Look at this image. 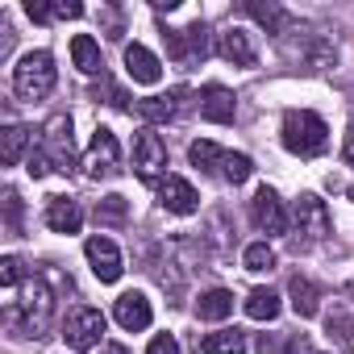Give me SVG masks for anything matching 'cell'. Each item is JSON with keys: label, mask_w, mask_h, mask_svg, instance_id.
Instances as JSON below:
<instances>
[{"label": "cell", "mask_w": 354, "mask_h": 354, "mask_svg": "<svg viewBox=\"0 0 354 354\" xmlns=\"http://www.w3.org/2000/svg\"><path fill=\"white\" fill-rule=\"evenodd\" d=\"M50 317H55V292L46 288V279L30 275L5 308V329L13 337H46Z\"/></svg>", "instance_id": "6da1fadb"}, {"label": "cell", "mask_w": 354, "mask_h": 354, "mask_svg": "<svg viewBox=\"0 0 354 354\" xmlns=\"http://www.w3.org/2000/svg\"><path fill=\"white\" fill-rule=\"evenodd\" d=\"M188 158H192V167H201L205 175H217V180H225V184H246L254 175L250 154H234V150H225L217 142H192Z\"/></svg>", "instance_id": "7a4b0ae2"}, {"label": "cell", "mask_w": 354, "mask_h": 354, "mask_svg": "<svg viewBox=\"0 0 354 354\" xmlns=\"http://www.w3.org/2000/svg\"><path fill=\"white\" fill-rule=\"evenodd\" d=\"M283 146L296 158H317L329 146V125L308 109H288L283 113Z\"/></svg>", "instance_id": "3957f363"}, {"label": "cell", "mask_w": 354, "mask_h": 354, "mask_svg": "<svg viewBox=\"0 0 354 354\" xmlns=\"http://www.w3.org/2000/svg\"><path fill=\"white\" fill-rule=\"evenodd\" d=\"M55 80H59V71H55V55H50V50H30V55H21V63L13 67V92H17L21 100H42V96H50V92H55Z\"/></svg>", "instance_id": "277c9868"}, {"label": "cell", "mask_w": 354, "mask_h": 354, "mask_svg": "<svg viewBox=\"0 0 354 354\" xmlns=\"http://www.w3.org/2000/svg\"><path fill=\"white\" fill-rule=\"evenodd\" d=\"M329 230H333V221H329L325 201L313 196V192H304V196L292 205V242H296V250H308V246L325 242Z\"/></svg>", "instance_id": "5b68a950"}, {"label": "cell", "mask_w": 354, "mask_h": 354, "mask_svg": "<svg viewBox=\"0 0 354 354\" xmlns=\"http://www.w3.org/2000/svg\"><path fill=\"white\" fill-rule=\"evenodd\" d=\"M162 42H167V59L175 67H196L209 55V30H205V21H192L184 30H167Z\"/></svg>", "instance_id": "8992f818"}, {"label": "cell", "mask_w": 354, "mask_h": 354, "mask_svg": "<svg viewBox=\"0 0 354 354\" xmlns=\"http://www.w3.org/2000/svg\"><path fill=\"white\" fill-rule=\"evenodd\" d=\"M133 171L142 184H154V188L167 180V142L154 129H142L133 138Z\"/></svg>", "instance_id": "52a82bcc"}, {"label": "cell", "mask_w": 354, "mask_h": 354, "mask_svg": "<svg viewBox=\"0 0 354 354\" xmlns=\"http://www.w3.org/2000/svg\"><path fill=\"white\" fill-rule=\"evenodd\" d=\"M84 171L88 180H113V175L121 171V146H117V133L113 129H96L88 150H84Z\"/></svg>", "instance_id": "ba28073f"}, {"label": "cell", "mask_w": 354, "mask_h": 354, "mask_svg": "<svg viewBox=\"0 0 354 354\" xmlns=\"http://www.w3.org/2000/svg\"><path fill=\"white\" fill-rule=\"evenodd\" d=\"M42 150H46V158H50L55 171H71L75 167V133H71V117L67 113H59V117L46 121Z\"/></svg>", "instance_id": "9c48e42d"}, {"label": "cell", "mask_w": 354, "mask_h": 354, "mask_svg": "<svg viewBox=\"0 0 354 354\" xmlns=\"http://www.w3.org/2000/svg\"><path fill=\"white\" fill-rule=\"evenodd\" d=\"M59 337H63L71 350H96L100 337H104V313H100V308H75V313H67Z\"/></svg>", "instance_id": "30bf717a"}, {"label": "cell", "mask_w": 354, "mask_h": 354, "mask_svg": "<svg viewBox=\"0 0 354 354\" xmlns=\"http://www.w3.org/2000/svg\"><path fill=\"white\" fill-rule=\"evenodd\" d=\"M250 221H254V230L267 234V238H279V234L292 230L288 209H283V201H279L271 188H259V192H254V201H250Z\"/></svg>", "instance_id": "8fae6325"}, {"label": "cell", "mask_w": 354, "mask_h": 354, "mask_svg": "<svg viewBox=\"0 0 354 354\" xmlns=\"http://www.w3.org/2000/svg\"><path fill=\"white\" fill-rule=\"evenodd\" d=\"M84 254H88L92 275H96L100 283H117V279H121L125 263H121V250H117V242H113V238H100V234H96V238H88Z\"/></svg>", "instance_id": "7c38bea8"}, {"label": "cell", "mask_w": 354, "mask_h": 354, "mask_svg": "<svg viewBox=\"0 0 354 354\" xmlns=\"http://www.w3.org/2000/svg\"><path fill=\"white\" fill-rule=\"evenodd\" d=\"M217 55L234 67H254L259 63V46H254V34L242 30V26H230L217 34Z\"/></svg>", "instance_id": "4fadbf2b"}, {"label": "cell", "mask_w": 354, "mask_h": 354, "mask_svg": "<svg viewBox=\"0 0 354 354\" xmlns=\"http://www.w3.org/2000/svg\"><path fill=\"white\" fill-rule=\"evenodd\" d=\"M158 205L167 213H175V217H192L201 209V196H196V188L184 180V175H167V180L158 184Z\"/></svg>", "instance_id": "5bb4252c"}, {"label": "cell", "mask_w": 354, "mask_h": 354, "mask_svg": "<svg viewBox=\"0 0 354 354\" xmlns=\"http://www.w3.org/2000/svg\"><path fill=\"white\" fill-rule=\"evenodd\" d=\"M113 317H117V325H121V329L142 333V329H150L154 308H150V300H146L142 292H121V296L113 300Z\"/></svg>", "instance_id": "9a60e30c"}, {"label": "cell", "mask_w": 354, "mask_h": 354, "mask_svg": "<svg viewBox=\"0 0 354 354\" xmlns=\"http://www.w3.org/2000/svg\"><path fill=\"white\" fill-rule=\"evenodd\" d=\"M184 100H188V88H171L167 96H146V100H138V117L150 125H167V121L180 117Z\"/></svg>", "instance_id": "2e32d148"}, {"label": "cell", "mask_w": 354, "mask_h": 354, "mask_svg": "<svg viewBox=\"0 0 354 354\" xmlns=\"http://www.w3.org/2000/svg\"><path fill=\"white\" fill-rule=\"evenodd\" d=\"M234 113H238V100H234L230 88L209 84V88L201 92V117H205V121H213V125H230Z\"/></svg>", "instance_id": "e0dca14e"}, {"label": "cell", "mask_w": 354, "mask_h": 354, "mask_svg": "<svg viewBox=\"0 0 354 354\" xmlns=\"http://www.w3.org/2000/svg\"><path fill=\"white\" fill-rule=\"evenodd\" d=\"M125 71H129V80H133V84H146V88H154V84L162 80V63H158L142 42L125 46Z\"/></svg>", "instance_id": "ac0fdd59"}, {"label": "cell", "mask_w": 354, "mask_h": 354, "mask_svg": "<svg viewBox=\"0 0 354 354\" xmlns=\"http://www.w3.org/2000/svg\"><path fill=\"white\" fill-rule=\"evenodd\" d=\"M46 225H50L55 234H80V225H84L80 201H71V196H50V201H46Z\"/></svg>", "instance_id": "d6986e66"}, {"label": "cell", "mask_w": 354, "mask_h": 354, "mask_svg": "<svg viewBox=\"0 0 354 354\" xmlns=\"http://www.w3.org/2000/svg\"><path fill=\"white\" fill-rule=\"evenodd\" d=\"M30 142H34V129H30V125H5V129H0V162H5V167H17L21 158H30V154H26Z\"/></svg>", "instance_id": "ffe728a7"}, {"label": "cell", "mask_w": 354, "mask_h": 354, "mask_svg": "<svg viewBox=\"0 0 354 354\" xmlns=\"http://www.w3.org/2000/svg\"><path fill=\"white\" fill-rule=\"evenodd\" d=\"M71 63H75L84 75H104V59H100V46H96L88 34H75V38H71Z\"/></svg>", "instance_id": "44dd1931"}, {"label": "cell", "mask_w": 354, "mask_h": 354, "mask_svg": "<svg viewBox=\"0 0 354 354\" xmlns=\"http://www.w3.org/2000/svg\"><path fill=\"white\" fill-rule=\"evenodd\" d=\"M288 296H292L296 317H317V313H321V292H317L304 275H292V279H288Z\"/></svg>", "instance_id": "7402d4cb"}, {"label": "cell", "mask_w": 354, "mask_h": 354, "mask_svg": "<svg viewBox=\"0 0 354 354\" xmlns=\"http://www.w3.org/2000/svg\"><path fill=\"white\" fill-rule=\"evenodd\" d=\"M196 346H201V354H246V333L242 329H217V333H205Z\"/></svg>", "instance_id": "603a6c76"}, {"label": "cell", "mask_w": 354, "mask_h": 354, "mask_svg": "<svg viewBox=\"0 0 354 354\" xmlns=\"http://www.w3.org/2000/svg\"><path fill=\"white\" fill-rule=\"evenodd\" d=\"M230 313H234V292H225V288H209L196 300V317L201 321H225Z\"/></svg>", "instance_id": "cb8c5ba5"}, {"label": "cell", "mask_w": 354, "mask_h": 354, "mask_svg": "<svg viewBox=\"0 0 354 354\" xmlns=\"http://www.w3.org/2000/svg\"><path fill=\"white\" fill-rule=\"evenodd\" d=\"M325 333H329L342 350L354 354V313H346V308H329V313H325Z\"/></svg>", "instance_id": "d4e9b609"}, {"label": "cell", "mask_w": 354, "mask_h": 354, "mask_svg": "<svg viewBox=\"0 0 354 354\" xmlns=\"http://www.w3.org/2000/svg\"><path fill=\"white\" fill-rule=\"evenodd\" d=\"M30 21H67V17H84V5H75V0H55V5H26Z\"/></svg>", "instance_id": "484cf974"}, {"label": "cell", "mask_w": 354, "mask_h": 354, "mask_svg": "<svg viewBox=\"0 0 354 354\" xmlns=\"http://www.w3.org/2000/svg\"><path fill=\"white\" fill-rule=\"evenodd\" d=\"M246 317H250V321H275V317H279V296H275L271 288H254V292L246 296Z\"/></svg>", "instance_id": "4316f807"}, {"label": "cell", "mask_w": 354, "mask_h": 354, "mask_svg": "<svg viewBox=\"0 0 354 354\" xmlns=\"http://www.w3.org/2000/svg\"><path fill=\"white\" fill-rule=\"evenodd\" d=\"M246 13H250L267 34H279V30H283V21H288V17H283V9H279V5H271V0H267V5H263V0H250Z\"/></svg>", "instance_id": "83f0119b"}, {"label": "cell", "mask_w": 354, "mask_h": 354, "mask_svg": "<svg viewBox=\"0 0 354 354\" xmlns=\"http://www.w3.org/2000/svg\"><path fill=\"white\" fill-rule=\"evenodd\" d=\"M242 267H246V271H254V275H263V271H271V267H275V250H271L267 242H250V246L242 250Z\"/></svg>", "instance_id": "f1b7e54d"}, {"label": "cell", "mask_w": 354, "mask_h": 354, "mask_svg": "<svg viewBox=\"0 0 354 354\" xmlns=\"http://www.w3.org/2000/svg\"><path fill=\"white\" fill-rule=\"evenodd\" d=\"M96 221L100 225H125V196H104L96 205Z\"/></svg>", "instance_id": "f546056e"}, {"label": "cell", "mask_w": 354, "mask_h": 354, "mask_svg": "<svg viewBox=\"0 0 354 354\" xmlns=\"http://www.w3.org/2000/svg\"><path fill=\"white\" fill-rule=\"evenodd\" d=\"M5 230H9V238H21V196L13 188L5 192Z\"/></svg>", "instance_id": "4dcf8cb0"}, {"label": "cell", "mask_w": 354, "mask_h": 354, "mask_svg": "<svg viewBox=\"0 0 354 354\" xmlns=\"http://www.w3.org/2000/svg\"><path fill=\"white\" fill-rule=\"evenodd\" d=\"M0 283L13 288V292L26 283V267H21V259H13V254H9V259H0Z\"/></svg>", "instance_id": "1f68e13d"}, {"label": "cell", "mask_w": 354, "mask_h": 354, "mask_svg": "<svg viewBox=\"0 0 354 354\" xmlns=\"http://www.w3.org/2000/svg\"><path fill=\"white\" fill-rule=\"evenodd\" d=\"M26 171H30V175H34V180H42V175H46V171H55V167H50V158H46V150H42V146H38V150H30V158H26Z\"/></svg>", "instance_id": "d6a6232c"}, {"label": "cell", "mask_w": 354, "mask_h": 354, "mask_svg": "<svg viewBox=\"0 0 354 354\" xmlns=\"http://www.w3.org/2000/svg\"><path fill=\"white\" fill-rule=\"evenodd\" d=\"M146 354H180V342H175L171 333H158V337L146 346Z\"/></svg>", "instance_id": "836d02e7"}, {"label": "cell", "mask_w": 354, "mask_h": 354, "mask_svg": "<svg viewBox=\"0 0 354 354\" xmlns=\"http://www.w3.org/2000/svg\"><path fill=\"white\" fill-rule=\"evenodd\" d=\"M342 158L354 167V125H350V133H346V142H342Z\"/></svg>", "instance_id": "e575fe53"}, {"label": "cell", "mask_w": 354, "mask_h": 354, "mask_svg": "<svg viewBox=\"0 0 354 354\" xmlns=\"http://www.w3.org/2000/svg\"><path fill=\"white\" fill-rule=\"evenodd\" d=\"M100 354H129V350H125V346H117V342H104V346H100Z\"/></svg>", "instance_id": "d590c367"}, {"label": "cell", "mask_w": 354, "mask_h": 354, "mask_svg": "<svg viewBox=\"0 0 354 354\" xmlns=\"http://www.w3.org/2000/svg\"><path fill=\"white\" fill-rule=\"evenodd\" d=\"M350 296H354V279H350Z\"/></svg>", "instance_id": "8d00e7d4"}, {"label": "cell", "mask_w": 354, "mask_h": 354, "mask_svg": "<svg viewBox=\"0 0 354 354\" xmlns=\"http://www.w3.org/2000/svg\"><path fill=\"white\" fill-rule=\"evenodd\" d=\"M308 354H317V350H308Z\"/></svg>", "instance_id": "74e56055"}]
</instances>
